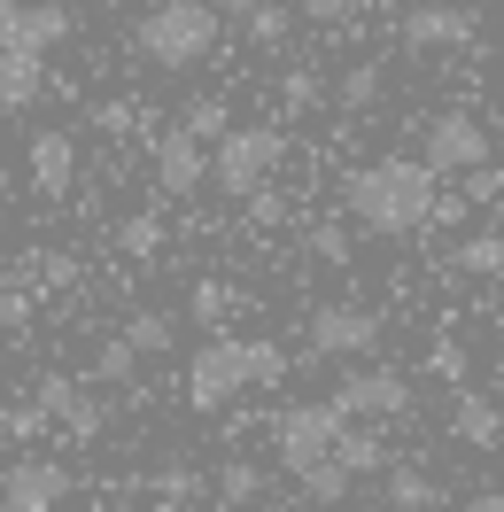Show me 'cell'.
I'll use <instances>...</instances> for the list:
<instances>
[{
    "mask_svg": "<svg viewBox=\"0 0 504 512\" xmlns=\"http://www.w3.org/2000/svg\"><path fill=\"white\" fill-rule=\"evenodd\" d=\"M342 210L365 233H380V241H404V233H419V225H435L427 210H435V171L419 156H380V163H357L342 179Z\"/></svg>",
    "mask_w": 504,
    "mask_h": 512,
    "instance_id": "cell-1",
    "label": "cell"
},
{
    "mask_svg": "<svg viewBox=\"0 0 504 512\" xmlns=\"http://www.w3.org/2000/svg\"><path fill=\"white\" fill-rule=\"evenodd\" d=\"M287 381V350L280 342H249V334H210L187 365V404L194 412H225L241 388H272Z\"/></svg>",
    "mask_w": 504,
    "mask_h": 512,
    "instance_id": "cell-2",
    "label": "cell"
},
{
    "mask_svg": "<svg viewBox=\"0 0 504 512\" xmlns=\"http://www.w3.org/2000/svg\"><path fill=\"white\" fill-rule=\"evenodd\" d=\"M218 32H225V16L210 0H156L132 24V55L156 63V70H194V63L218 55Z\"/></svg>",
    "mask_w": 504,
    "mask_h": 512,
    "instance_id": "cell-3",
    "label": "cell"
},
{
    "mask_svg": "<svg viewBox=\"0 0 504 512\" xmlns=\"http://www.w3.org/2000/svg\"><path fill=\"white\" fill-rule=\"evenodd\" d=\"M287 156V132L280 125H233V132H218L210 140V187L218 194H256L264 179H272V163Z\"/></svg>",
    "mask_w": 504,
    "mask_h": 512,
    "instance_id": "cell-4",
    "label": "cell"
},
{
    "mask_svg": "<svg viewBox=\"0 0 504 512\" xmlns=\"http://www.w3.org/2000/svg\"><path fill=\"white\" fill-rule=\"evenodd\" d=\"M349 419L318 396V404H287L280 419H272V450H280V466L287 474H303V466H318L326 450H334V435H342Z\"/></svg>",
    "mask_w": 504,
    "mask_h": 512,
    "instance_id": "cell-5",
    "label": "cell"
},
{
    "mask_svg": "<svg viewBox=\"0 0 504 512\" xmlns=\"http://www.w3.org/2000/svg\"><path fill=\"white\" fill-rule=\"evenodd\" d=\"M388 342V319L365 303H318L311 311V350L318 357H373Z\"/></svg>",
    "mask_w": 504,
    "mask_h": 512,
    "instance_id": "cell-6",
    "label": "cell"
},
{
    "mask_svg": "<svg viewBox=\"0 0 504 512\" xmlns=\"http://www.w3.org/2000/svg\"><path fill=\"white\" fill-rule=\"evenodd\" d=\"M326 404H334L342 419H404L411 412V373H396V365H365V373H349Z\"/></svg>",
    "mask_w": 504,
    "mask_h": 512,
    "instance_id": "cell-7",
    "label": "cell"
},
{
    "mask_svg": "<svg viewBox=\"0 0 504 512\" xmlns=\"http://www.w3.org/2000/svg\"><path fill=\"white\" fill-rule=\"evenodd\" d=\"M63 497H70V466H55V458H16L0 474V512H55Z\"/></svg>",
    "mask_w": 504,
    "mask_h": 512,
    "instance_id": "cell-8",
    "label": "cell"
},
{
    "mask_svg": "<svg viewBox=\"0 0 504 512\" xmlns=\"http://www.w3.org/2000/svg\"><path fill=\"white\" fill-rule=\"evenodd\" d=\"M473 163H489V132L473 109H442L435 125H427V171H473Z\"/></svg>",
    "mask_w": 504,
    "mask_h": 512,
    "instance_id": "cell-9",
    "label": "cell"
},
{
    "mask_svg": "<svg viewBox=\"0 0 504 512\" xmlns=\"http://www.w3.org/2000/svg\"><path fill=\"white\" fill-rule=\"evenodd\" d=\"M148 156H156V187L171 194V202H187V194H202V179H210V156H202V140H187V132H148Z\"/></svg>",
    "mask_w": 504,
    "mask_h": 512,
    "instance_id": "cell-10",
    "label": "cell"
},
{
    "mask_svg": "<svg viewBox=\"0 0 504 512\" xmlns=\"http://www.w3.org/2000/svg\"><path fill=\"white\" fill-rule=\"evenodd\" d=\"M24 179H32L39 202H63L78 187V140L70 132H32V148H24Z\"/></svg>",
    "mask_w": 504,
    "mask_h": 512,
    "instance_id": "cell-11",
    "label": "cell"
},
{
    "mask_svg": "<svg viewBox=\"0 0 504 512\" xmlns=\"http://www.w3.org/2000/svg\"><path fill=\"white\" fill-rule=\"evenodd\" d=\"M63 39H78V24H70L63 0H24V8H16V39H8V47H24V55H55Z\"/></svg>",
    "mask_w": 504,
    "mask_h": 512,
    "instance_id": "cell-12",
    "label": "cell"
},
{
    "mask_svg": "<svg viewBox=\"0 0 504 512\" xmlns=\"http://www.w3.org/2000/svg\"><path fill=\"white\" fill-rule=\"evenodd\" d=\"M39 101H47V55L0 47V117H16V109H39Z\"/></svg>",
    "mask_w": 504,
    "mask_h": 512,
    "instance_id": "cell-13",
    "label": "cell"
},
{
    "mask_svg": "<svg viewBox=\"0 0 504 512\" xmlns=\"http://www.w3.org/2000/svg\"><path fill=\"white\" fill-rule=\"evenodd\" d=\"M473 39V8H411L404 16V47L435 55V47H466Z\"/></svg>",
    "mask_w": 504,
    "mask_h": 512,
    "instance_id": "cell-14",
    "label": "cell"
},
{
    "mask_svg": "<svg viewBox=\"0 0 504 512\" xmlns=\"http://www.w3.org/2000/svg\"><path fill=\"white\" fill-rule=\"evenodd\" d=\"M450 443L497 450V443H504V412L489 404V396H450Z\"/></svg>",
    "mask_w": 504,
    "mask_h": 512,
    "instance_id": "cell-15",
    "label": "cell"
},
{
    "mask_svg": "<svg viewBox=\"0 0 504 512\" xmlns=\"http://www.w3.org/2000/svg\"><path fill=\"white\" fill-rule=\"evenodd\" d=\"M380 474H388V505H396V512H442V505H450V497H442V481L427 474V466H404V458H388Z\"/></svg>",
    "mask_w": 504,
    "mask_h": 512,
    "instance_id": "cell-16",
    "label": "cell"
},
{
    "mask_svg": "<svg viewBox=\"0 0 504 512\" xmlns=\"http://www.w3.org/2000/svg\"><path fill=\"white\" fill-rule=\"evenodd\" d=\"M210 497H218L225 512H249L256 497H264V466H256V458H218V474H210Z\"/></svg>",
    "mask_w": 504,
    "mask_h": 512,
    "instance_id": "cell-17",
    "label": "cell"
},
{
    "mask_svg": "<svg viewBox=\"0 0 504 512\" xmlns=\"http://www.w3.org/2000/svg\"><path fill=\"white\" fill-rule=\"evenodd\" d=\"M334 466H342L349 481H365V474H380V466H388V443H380V435H365V427H342V435H334Z\"/></svg>",
    "mask_w": 504,
    "mask_h": 512,
    "instance_id": "cell-18",
    "label": "cell"
},
{
    "mask_svg": "<svg viewBox=\"0 0 504 512\" xmlns=\"http://www.w3.org/2000/svg\"><path fill=\"white\" fill-rule=\"evenodd\" d=\"M287 32H295V8H287V0H256L249 16H241V39H249V47H264V55H272V47H287Z\"/></svg>",
    "mask_w": 504,
    "mask_h": 512,
    "instance_id": "cell-19",
    "label": "cell"
},
{
    "mask_svg": "<svg viewBox=\"0 0 504 512\" xmlns=\"http://www.w3.org/2000/svg\"><path fill=\"white\" fill-rule=\"evenodd\" d=\"M179 132L187 140H218V132H233V109H225V94H187V109H179Z\"/></svg>",
    "mask_w": 504,
    "mask_h": 512,
    "instance_id": "cell-20",
    "label": "cell"
},
{
    "mask_svg": "<svg viewBox=\"0 0 504 512\" xmlns=\"http://www.w3.org/2000/svg\"><path fill=\"white\" fill-rule=\"evenodd\" d=\"M125 342L140 357H163V350H179V319H171V311H132V319H125Z\"/></svg>",
    "mask_w": 504,
    "mask_h": 512,
    "instance_id": "cell-21",
    "label": "cell"
},
{
    "mask_svg": "<svg viewBox=\"0 0 504 512\" xmlns=\"http://www.w3.org/2000/svg\"><path fill=\"white\" fill-rule=\"evenodd\" d=\"M458 272H481V280H504V233H466L458 249H450Z\"/></svg>",
    "mask_w": 504,
    "mask_h": 512,
    "instance_id": "cell-22",
    "label": "cell"
},
{
    "mask_svg": "<svg viewBox=\"0 0 504 512\" xmlns=\"http://www.w3.org/2000/svg\"><path fill=\"white\" fill-rule=\"evenodd\" d=\"M132 373H140V350H132L125 334H109V342L94 350V381L101 388H132Z\"/></svg>",
    "mask_w": 504,
    "mask_h": 512,
    "instance_id": "cell-23",
    "label": "cell"
},
{
    "mask_svg": "<svg viewBox=\"0 0 504 512\" xmlns=\"http://www.w3.org/2000/svg\"><path fill=\"white\" fill-rule=\"evenodd\" d=\"M295 481H303V497H311V505H342L349 489H357V481H349L342 466H334V450H326L318 466H303V474H295Z\"/></svg>",
    "mask_w": 504,
    "mask_h": 512,
    "instance_id": "cell-24",
    "label": "cell"
},
{
    "mask_svg": "<svg viewBox=\"0 0 504 512\" xmlns=\"http://www.w3.org/2000/svg\"><path fill=\"white\" fill-rule=\"evenodd\" d=\"M117 249H125V256H140V264H148V256L163 249V218H156V210H132V218L117 225Z\"/></svg>",
    "mask_w": 504,
    "mask_h": 512,
    "instance_id": "cell-25",
    "label": "cell"
},
{
    "mask_svg": "<svg viewBox=\"0 0 504 512\" xmlns=\"http://www.w3.org/2000/svg\"><path fill=\"white\" fill-rule=\"evenodd\" d=\"M156 497H171V505H187V497H202V466H187V458H163L156 474Z\"/></svg>",
    "mask_w": 504,
    "mask_h": 512,
    "instance_id": "cell-26",
    "label": "cell"
},
{
    "mask_svg": "<svg viewBox=\"0 0 504 512\" xmlns=\"http://www.w3.org/2000/svg\"><path fill=\"white\" fill-rule=\"evenodd\" d=\"M78 396H86V388L70 381V373H39V388H32V404L47 412V427H55V419H63L70 404H78Z\"/></svg>",
    "mask_w": 504,
    "mask_h": 512,
    "instance_id": "cell-27",
    "label": "cell"
},
{
    "mask_svg": "<svg viewBox=\"0 0 504 512\" xmlns=\"http://www.w3.org/2000/svg\"><path fill=\"white\" fill-rule=\"evenodd\" d=\"M334 101H342V109H373V101H380V63H357V70H342Z\"/></svg>",
    "mask_w": 504,
    "mask_h": 512,
    "instance_id": "cell-28",
    "label": "cell"
},
{
    "mask_svg": "<svg viewBox=\"0 0 504 512\" xmlns=\"http://www.w3.org/2000/svg\"><path fill=\"white\" fill-rule=\"evenodd\" d=\"M349 249H357V241H349L342 218H318L311 225V256H318V264H349Z\"/></svg>",
    "mask_w": 504,
    "mask_h": 512,
    "instance_id": "cell-29",
    "label": "cell"
},
{
    "mask_svg": "<svg viewBox=\"0 0 504 512\" xmlns=\"http://www.w3.org/2000/svg\"><path fill=\"white\" fill-rule=\"evenodd\" d=\"M39 435H47V412H39V404H8V412H0V443H39Z\"/></svg>",
    "mask_w": 504,
    "mask_h": 512,
    "instance_id": "cell-30",
    "label": "cell"
},
{
    "mask_svg": "<svg viewBox=\"0 0 504 512\" xmlns=\"http://www.w3.org/2000/svg\"><path fill=\"white\" fill-rule=\"evenodd\" d=\"M427 373H435V381H466V373H473V357H466V342H450V334H442L435 350H427Z\"/></svg>",
    "mask_w": 504,
    "mask_h": 512,
    "instance_id": "cell-31",
    "label": "cell"
},
{
    "mask_svg": "<svg viewBox=\"0 0 504 512\" xmlns=\"http://www.w3.org/2000/svg\"><path fill=\"white\" fill-rule=\"evenodd\" d=\"M55 427H70V435H78V443H94L101 427H109V412H101L94 396H78V404H70V412H63V419H55Z\"/></svg>",
    "mask_w": 504,
    "mask_h": 512,
    "instance_id": "cell-32",
    "label": "cell"
},
{
    "mask_svg": "<svg viewBox=\"0 0 504 512\" xmlns=\"http://www.w3.org/2000/svg\"><path fill=\"white\" fill-rule=\"evenodd\" d=\"M94 125L101 132H140V140H148V109H132V101H101Z\"/></svg>",
    "mask_w": 504,
    "mask_h": 512,
    "instance_id": "cell-33",
    "label": "cell"
},
{
    "mask_svg": "<svg viewBox=\"0 0 504 512\" xmlns=\"http://www.w3.org/2000/svg\"><path fill=\"white\" fill-rule=\"evenodd\" d=\"M318 101H326V94H318L311 70H287V78H280V109H287V117H295V109H318Z\"/></svg>",
    "mask_w": 504,
    "mask_h": 512,
    "instance_id": "cell-34",
    "label": "cell"
},
{
    "mask_svg": "<svg viewBox=\"0 0 504 512\" xmlns=\"http://www.w3.org/2000/svg\"><path fill=\"white\" fill-rule=\"evenodd\" d=\"M241 202H249V225H256V233H272V225H287V194L256 187V194H241Z\"/></svg>",
    "mask_w": 504,
    "mask_h": 512,
    "instance_id": "cell-35",
    "label": "cell"
},
{
    "mask_svg": "<svg viewBox=\"0 0 504 512\" xmlns=\"http://www.w3.org/2000/svg\"><path fill=\"white\" fill-rule=\"evenodd\" d=\"M32 272H39L32 288H78V256H63V249H55V256H39Z\"/></svg>",
    "mask_w": 504,
    "mask_h": 512,
    "instance_id": "cell-36",
    "label": "cell"
},
{
    "mask_svg": "<svg viewBox=\"0 0 504 512\" xmlns=\"http://www.w3.org/2000/svg\"><path fill=\"white\" fill-rule=\"evenodd\" d=\"M225 303H233V295H225L218 280H194V295H187V311H194L202 326H210V319H225Z\"/></svg>",
    "mask_w": 504,
    "mask_h": 512,
    "instance_id": "cell-37",
    "label": "cell"
},
{
    "mask_svg": "<svg viewBox=\"0 0 504 512\" xmlns=\"http://www.w3.org/2000/svg\"><path fill=\"white\" fill-rule=\"evenodd\" d=\"M295 16H311V24H349L357 16V0H287Z\"/></svg>",
    "mask_w": 504,
    "mask_h": 512,
    "instance_id": "cell-38",
    "label": "cell"
},
{
    "mask_svg": "<svg viewBox=\"0 0 504 512\" xmlns=\"http://www.w3.org/2000/svg\"><path fill=\"white\" fill-rule=\"evenodd\" d=\"M497 194H504V171L497 163H473L466 171V202H497Z\"/></svg>",
    "mask_w": 504,
    "mask_h": 512,
    "instance_id": "cell-39",
    "label": "cell"
},
{
    "mask_svg": "<svg viewBox=\"0 0 504 512\" xmlns=\"http://www.w3.org/2000/svg\"><path fill=\"white\" fill-rule=\"evenodd\" d=\"M0 326H32V288H0Z\"/></svg>",
    "mask_w": 504,
    "mask_h": 512,
    "instance_id": "cell-40",
    "label": "cell"
},
{
    "mask_svg": "<svg viewBox=\"0 0 504 512\" xmlns=\"http://www.w3.org/2000/svg\"><path fill=\"white\" fill-rule=\"evenodd\" d=\"M458 512H504V489H481V497H466Z\"/></svg>",
    "mask_w": 504,
    "mask_h": 512,
    "instance_id": "cell-41",
    "label": "cell"
},
{
    "mask_svg": "<svg viewBox=\"0 0 504 512\" xmlns=\"http://www.w3.org/2000/svg\"><path fill=\"white\" fill-rule=\"evenodd\" d=\"M16 8H24V0H0V47L16 39Z\"/></svg>",
    "mask_w": 504,
    "mask_h": 512,
    "instance_id": "cell-42",
    "label": "cell"
},
{
    "mask_svg": "<svg viewBox=\"0 0 504 512\" xmlns=\"http://www.w3.org/2000/svg\"><path fill=\"white\" fill-rule=\"evenodd\" d=\"M210 8H218V16H249L256 0H210Z\"/></svg>",
    "mask_w": 504,
    "mask_h": 512,
    "instance_id": "cell-43",
    "label": "cell"
},
{
    "mask_svg": "<svg viewBox=\"0 0 504 512\" xmlns=\"http://www.w3.org/2000/svg\"><path fill=\"white\" fill-rule=\"evenodd\" d=\"M8 187H16V171H8V156H0V194H8Z\"/></svg>",
    "mask_w": 504,
    "mask_h": 512,
    "instance_id": "cell-44",
    "label": "cell"
}]
</instances>
